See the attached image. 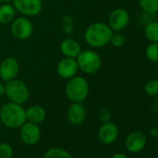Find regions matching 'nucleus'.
Masks as SVG:
<instances>
[{
	"instance_id": "nucleus-1",
	"label": "nucleus",
	"mask_w": 158,
	"mask_h": 158,
	"mask_svg": "<svg viewBox=\"0 0 158 158\" xmlns=\"http://www.w3.org/2000/svg\"><path fill=\"white\" fill-rule=\"evenodd\" d=\"M113 33L108 23L96 22L87 27L84 33V38L90 48H101L110 43Z\"/></svg>"
},
{
	"instance_id": "nucleus-2",
	"label": "nucleus",
	"mask_w": 158,
	"mask_h": 158,
	"mask_svg": "<svg viewBox=\"0 0 158 158\" xmlns=\"http://www.w3.org/2000/svg\"><path fill=\"white\" fill-rule=\"evenodd\" d=\"M0 118L5 127L11 129L20 128L26 122L25 109L22 104L6 102L0 108Z\"/></svg>"
},
{
	"instance_id": "nucleus-3",
	"label": "nucleus",
	"mask_w": 158,
	"mask_h": 158,
	"mask_svg": "<svg viewBox=\"0 0 158 158\" xmlns=\"http://www.w3.org/2000/svg\"><path fill=\"white\" fill-rule=\"evenodd\" d=\"M89 89V84L87 79L76 74L67 80L64 87V93L71 102H83L88 98Z\"/></svg>"
},
{
	"instance_id": "nucleus-4",
	"label": "nucleus",
	"mask_w": 158,
	"mask_h": 158,
	"mask_svg": "<svg viewBox=\"0 0 158 158\" xmlns=\"http://www.w3.org/2000/svg\"><path fill=\"white\" fill-rule=\"evenodd\" d=\"M76 62L79 71L86 74H94L102 67V58L93 49H85L76 57Z\"/></svg>"
},
{
	"instance_id": "nucleus-5",
	"label": "nucleus",
	"mask_w": 158,
	"mask_h": 158,
	"mask_svg": "<svg viewBox=\"0 0 158 158\" xmlns=\"http://www.w3.org/2000/svg\"><path fill=\"white\" fill-rule=\"evenodd\" d=\"M5 96L9 102L23 105L30 98V89L26 83L18 78L5 83Z\"/></svg>"
},
{
	"instance_id": "nucleus-6",
	"label": "nucleus",
	"mask_w": 158,
	"mask_h": 158,
	"mask_svg": "<svg viewBox=\"0 0 158 158\" xmlns=\"http://www.w3.org/2000/svg\"><path fill=\"white\" fill-rule=\"evenodd\" d=\"M10 32L16 39L24 41L32 36L34 33V25L29 17H16L10 23Z\"/></svg>"
},
{
	"instance_id": "nucleus-7",
	"label": "nucleus",
	"mask_w": 158,
	"mask_h": 158,
	"mask_svg": "<svg viewBox=\"0 0 158 158\" xmlns=\"http://www.w3.org/2000/svg\"><path fill=\"white\" fill-rule=\"evenodd\" d=\"M17 12L25 17H35L43 10L42 0H12Z\"/></svg>"
},
{
	"instance_id": "nucleus-8",
	"label": "nucleus",
	"mask_w": 158,
	"mask_h": 158,
	"mask_svg": "<svg viewBox=\"0 0 158 158\" xmlns=\"http://www.w3.org/2000/svg\"><path fill=\"white\" fill-rule=\"evenodd\" d=\"M20 139L28 146H34L37 144L41 139V128L39 125L26 121L20 128Z\"/></svg>"
},
{
	"instance_id": "nucleus-9",
	"label": "nucleus",
	"mask_w": 158,
	"mask_h": 158,
	"mask_svg": "<svg viewBox=\"0 0 158 158\" xmlns=\"http://www.w3.org/2000/svg\"><path fill=\"white\" fill-rule=\"evenodd\" d=\"M130 23V15L128 11L123 8L114 9L109 15L108 25L113 32H121L125 30Z\"/></svg>"
},
{
	"instance_id": "nucleus-10",
	"label": "nucleus",
	"mask_w": 158,
	"mask_h": 158,
	"mask_svg": "<svg viewBox=\"0 0 158 158\" xmlns=\"http://www.w3.org/2000/svg\"><path fill=\"white\" fill-rule=\"evenodd\" d=\"M20 73V63L14 57H7L0 62V79L4 83L17 78Z\"/></svg>"
},
{
	"instance_id": "nucleus-11",
	"label": "nucleus",
	"mask_w": 158,
	"mask_h": 158,
	"mask_svg": "<svg viewBox=\"0 0 158 158\" xmlns=\"http://www.w3.org/2000/svg\"><path fill=\"white\" fill-rule=\"evenodd\" d=\"M56 71L60 78L68 80V79L77 74L79 69L75 59L63 57L61 60H59L56 67Z\"/></svg>"
},
{
	"instance_id": "nucleus-12",
	"label": "nucleus",
	"mask_w": 158,
	"mask_h": 158,
	"mask_svg": "<svg viewBox=\"0 0 158 158\" xmlns=\"http://www.w3.org/2000/svg\"><path fill=\"white\" fill-rule=\"evenodd\" d=\"M119 135L118 127L112 121L107 123H102L98 130V139L103 144L114 143Z\"/></svg>"
},
{
	"instance_id": "nucleus-13",
	"label": "nucleus",
	"mask_w": 158,
	"mask_h": 158,
	"mask_svg": "<svg viewBox=\"0 0 158 158\" xmlns=\"http://www.w3.org/2000/svg\"><path fill=\"white\" fill-rule=\"evenodd\" d=\"M147 144L146 135L141 131L131 132L126 139L125 145L129 152L137 153L141 152Z\"/></svg>"
},
{
	"instance_id": "nucleus-14",
	"label": "nucleus",
	"mask_w": 158,
	"mask_h": 158,
	"mask_svg": "<svg viewBox=\"0 0 158 158\" xmlns=\"http://www.w3.org/2000/svg\"><path fill=\"white\" fill-rule=\"evenodd\" d=\"M87 116V111L82 102H71L66 111L67 120L74 126L81 125Z\"/></svg>"
},
{
	"instance_id": "nucleus-15",
	"label": "nucleus",
	"mask_w": 158,
	"mask_h": 158,
	"mask_svg": "<svg viewBox=\"0 0 158 158\" xmlns=\"http://www.w3.org/2000/svg\"><path fill=\"white\" fill-rule=\"evenodd\" d=\"M60 50L63 57L76 59L79 53L82 51V47L77 40L71 37H67L60 42Z\"/></svg>"
},
{
	"instance_id": "nucleus-16",
	"label": "nucleus",
	"mask_w": 158,
	"mask_h": 158,
	"mask_svg": "<svg viewBox=\"0 0 158 158\" xmlns=\"http://www.w3.org/2000/svg\"><path fill=\"white\" fill-rule=\"evenodd\" d=\"M25 116L26 121L39 125L46 119L47 112L43 106L35 104L25 109Z\"/></svg>"
},
{
	"instance_id": "nucleus-17",
	"label": "nucleus",
	"mask_w": 158,
	"mask_h": 158,
	"mask_svg": "<svg viewBox=\"0 0 158 158\" xmlns=\"http://www.w3.org/2000/svg\"><path fill=\"white\" fill-rule=\"evenodd\" d=\"M16 10L12 3L0 4V24H9L16 18Z\"/></svg>"
},
{
	"instance_id": "nucleus-18",
	"label": "nucleus",
	"mask_w": 158,
	"mask_h": 158,
	"mask_svg": "<svg viewBox=\"0 0 158 158\" xmlns=\"http://www.w3.org/2000/svg\"><path fill=\"white\" fill-rule=\"evenodd\" d=\"M144 35L151 43H158V21L147 23L144 28Z\"/></svg>"
},
{
	"instance_id": "nucleus-19",
	"label": "nucleus",
	"mask_w": 158,
	"mask_h": 158,
	"mask_svg": "<svg viewBox=\"0 0 158 158\" xmlns=\"http://www.w3.org/2000/svg\"><path fill=\"white\" fill-rule=\"evenodd\" d=\"M139 6L146 14H157L158 0H139Z\"/></svg>"
},
{
	"instance_id": "nucleus-20",
	"label": "nucleus",
	"mask_w": 158,
	"mask_h": 158,
	"mask_svg": "<svg viewBox=\"0 0 158 158\" xmlns=\"http://www.w3.org/2000/svg\"><path fill=\"white\" fill-rule=\"evenodd\" d=\"M44 158H73V156L64 149L53 147L45 152Z\"/></svg>"
},
{
	"instance_id": "nucleus-21",
	"label": "nucleus",
	"mask_w": 158,
	"mask_h": 158,
	"mask_svg": "<svg viewBox=\"0 0 158 158\" xmlns=\"http://www.w3.org/2000/svg\"><path fill=\"white\" fill-rule=\"evenodd\" d=\"M146 58L154 63H158V43H150L145 48Z\"/></svg>"
},
{
	"instance_id": "nucleus-22",
	"label": "nucleus",
	"mask_w": 158,
	"mask_h": 158,
	"mask_svg": "<svg viewBox=\"0 0 158 158\" xmlns=\"http://www.w3.org/2000/svg\"><path fill=\"white\" fill-rule=\"evenodd\" d=\"M61 28L63 32L70 35L73 34L74 30V21L71 15H65L61 19Z\"/></svg>"
},
{
	"instance_id": "nucleus-23",
	"label": "nucleus",
	"mask_w": 158,
	"mask_h": 158,
	"mask_svg": "<svg viewBox=\"0 0 158 158\" xmlns=\"http://www.w3.org/2000/svg\"><path fill=\"white\" fill-rule=\"evenodd\" d=\"M144 91L148 96H157L158 95V79H151L144 85Z\"/></svg>"
},
{
	"instance_id": "nucleus-24",
	"label": "nucleus",
	"mask_w": 158,
	"mask_h": 158,
	"mask_svg": "<svg viewBox=\"0 0 158 158\" xmlns=\"http://www.w3.org/2000/svg\"><path fill=\"white\" fill-rule=\"evenodd\" d=\"M110 43L114 48H122L126 44V36L121 32H114L110 39Z\"/></svg>"
},
{
	"instance_id": "nucleus-25",
	"label": "nucleus",
	"mask_w": 158,
	"mask_h": 158,
	"mask_svg": "<svg viewBox=\"0 0 158 158\" xmlns=\"http://www.w3.org/2000/svg\"><path fill=\"white\" fill-rule=\"evenodd\" d=\"M13 155V149L10 143H0V158H11Z\"/></svg>"
},
{
	"instance_id": "nucleus-26",
	"label": "nucleus",
	"mask_w": 158,
	"mask_h": 158,
	"mask_svg": "<svg viewBox=\"0 0 158 158\" xmlns=\"http://www.w3.org/2000/svg\"><path fill=\"white\" fill-rule=\"evenodd\" d=\"M99 119L102 123L110 122L112 119V113L108 108H102L99 112Z\"/></svg>"
},
{
	"instance_id": "nucleus-27",
	"label": "nucleus",
	"mask_w": 158,
	"mask_h": 158,
	"mask_svg": "<svg viewBox=\"0 0 158 158\" xmlns=\"http://www.w3.org/2000/svg\"><path fill=\"white\" fill-rule=\"evenodd\" d=\"M5 90H6V87L3 81H0V98L5 96Z\"/></svg>"
},
{
	"instance_id": "nucleus-28",
	"label": "nucleus",
	"mask_w": 158,
	"mask_h": 158,
	"mask_svg": "<svg viewBox=\"0 0 158 158\" xmlns=\"http://www.w3.org/2000/svg\"><path fill=\"white\" fill-rule=\"evenodd\" d=\"M150 135L153 138H157L158 137V128L157 127H152L150 129Z\"/></svg>"
},
{
	"instance_id": "nucleus-29",
	"label": "nucleus",
	"mask_w": 158,
	"mask_h": 158,
	"mask_svg": "<svg viewBox=\"0 0 158 158\" xmlns=\"http://www.w3.org/2000/svg\"><path fill=\"white\" fill-rule=\"evenodd\" d=\"M110 158H128L127 154L123 153V152H116L114 155H112Z\"/></svg>"
},
{
	"instance_id": "nucleus-30",
	"label": "nucleus",
	"mask_w": 158,
	"mask_h": 158,
	"mask_svg": "<svg viewBox=\"0 0 158 158\" xmlns=\"http://www.w3.org/2000/svg\"><path fill=\"white\" fill-rule=\"evenodd\" d=\"M0 2L1 3H11L12 0H0Z\"/></svg>"
},
{
	"instance_id": "nucleus-31",
	"label": "nucleus",
	"mask_w": 158,
	"mask_h": 158,
	"mask_svg": "<svg viewBox=\"0 0 158 158\" xmlns=\"http://www.w3.org/2000/svg\"><path fill=\"white\" fill-rule=\"evenodd\" d=\"M1 125H2V122H1V118H0V127H1Z\"/></svg>"
},
{
	"instance_id": "nucleus-32",
	"label": "nucleus",
	"mask_w": 158,
	"mask_h": 158,
	"mask_svg": "<svg viewBox=\"0 0 158 158\" xmlns=\"http://www.w3.org/2000/svg\"><path fill=\"white\" fill-rule=\"evenodd\" d=\"M156 139H157V145H158V137L156 138Z\"/></svg>"
},
{
	"instance_id": "nucleus-33",
	"label": "nucleus",
	"mask_w": 158,
	"mask_h": 158,
	"mask_svg": "<svg viewBox=\"0 0 158 158\" xmlns=\"http://www.w3.org/2000/svg\"><path fill=\"white\" fill-rule=\"evenodd\" d=\"M157 15H158V12H157Z\"/></svg>"
},
{
	"instance_id": "nucleus-34",
	"label": "nucleus",
	"mask_w": 158,
	"mask_h": 158,
	"mask_svg": "<svg viewBox=\"0 0 158 158\" xmlns=\"http://www.w3.org/2000/svg\"><path fill=\"white\" fill-rule=\"evenodd\" d=\"M0 4H1V2H0Z\"/></svg>"
}]
</instances>
